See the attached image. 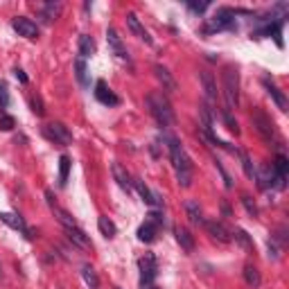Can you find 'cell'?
Returning <instances> with one entry per match:
<instances>
[{"instance_id": "1", "label": "cell", "mask_w": 289, "mask_h": 289, "mask_svg": "<svg viewBox=\"0 0 289 289\" xmlns=\"http://www.w3.org/2000/svg\"><path fill=\"white\" fill-rule=\"evenodd\" d=\"M163 140L168 145L170 161H172V168H174V172H176L178 185H181V188H190V185H192V161H190L188 152L183 149V145L174 136H163Z\"/></svg>"}, {"instance_id": "2", "label": "cell", "mask_w": 289, "mask_h": 289, "mask_svg": "<svg viewBox=\"0 0 289 289\" xmlns=\"http://www.w3.org/2000/svg\"><path fill=\"white\" fill-rule=\"evenodd\" d=\"M147 109L152 113V117L161 124V127H170L174 122V111H172V104L170 100L163 93H149L147 95Z\"/></svg>"}, {"instance_id": "3", "label": "cell", "mask_w": 289, "mask_h": 289, "mask_svg": "<svg viewBox=\"0 0 289 289\" xmlns=\"http://www.w3.org/2000/svg\"><path fill=\"white\" fill-rule=\"evenodd\" d=\"M224 100H226V111H233L239 104V70L237 66L229 63L224 68Z\"/></svg>"}, {"instance_id": "4", "label": "cell", "mask_w": 289, "mask_h": 289, "mask_svg": "<svg viewBox=\"0 0 289 289\" xmlns=\"http://www.w3.org/2000/svg\"><path fill=\"white\" fill-rule=\"evenodd\" d=\"M224 30H235V14H233V9H229V7L217 9V14H215L213 18L206 20V25H203V32H206V34L224 32Z\"/></svg>"}, {"instance_id": "5", "label": "cell", "mask_w": 289, "mask_h": 289, "mask_svg": "<svg viewBox=\"0 0 289 289\" xmlns=\"http://www.w3.org/2000/svg\"><path fill=\"white\" fill-rule=\"evenodd\" d=\"M43 136L50 142H55V145H61V147L72 145V133L63 122H50V124H46L43 127Z\"/></svg>"}, {"instance_id": "6", "label": "cell", "mask_w": 289, "mask_h": 289, "mask_svg": "<svg viewBox=\"0 0 289 289\" xmlns=\"http://www.w3.org/2000/svg\"><path fill=\"white\" fill-rule=\"evenodd\" d=\"M138 269H140V285L142 287H149V285L154 283V278H156V274H158L156 258H154L152 253L142 255V258L138 260Z\"/></svg>"}, {"instance_id": "7", "label": "cell", "mask_w": 289, "mask_h": 289, "mask_svg": "<svg viewBox=\"0 0 289 289\" xmlns=\"http://www.w3.org/2000/svg\"><path fill=\"white\" fill-rule=\"evenodd\" d=\"M253 127H255V131H258L267 142H271V140L276 138V127H274V122H271V117L264 116L262 111H255V113H253Z\"/></svg>"}, {"instance_id": "8", "label": "cell", "mask_w": 289, "mask_h": 289, "mask_svg": "<svg viewBox=\"0 0 289 289\" xmlns=\"http://www.w3.org/2000/svg\"><path fill=\"white\" fill-rule=\"evenodd\" d=\"M11 27L18 32V36H25V39H30V41H34L36 36H39V27H36V23L30 20V18H25V16H16V18H11Z\"/></svg>"}, {"instance_id": "9", "label": "cell", "mask_w": 289, "mask_h": 289, "mask_svg": "<svg viewBox=\"0 0 289 289\" xmlns=\"http://www.w3.org/2000/svg\"><path fill=\"white\" fill-rule=\"evenodd\" d=\"M95 97H97L100 104H104V107H117V104H120V97L107 86V81L104 79H100L95 84Z\"/></svg>"}, {"instance_id": "10", "label": "cell", "mask_w": 289, "mask_h": 289, "mask_svg": "<svg viewBox=\"0 0 289 289\" xmlns=\"http://www.w3.org/2000/svg\"><path fill=\"white\" fill-rule=\"evenodd\" d=\"M199 79H201V86H203L206 104H215V102H217V84H215L213 72H210V70H201V72H199Z\"/></svg>"}, {"instance_id": "11", "label": "cell", "mask_w": 289, "mask_h": 289, "mask_svg": "<svg viewBox=\"0 0 289 289\" xmlns=\"http://www.w3.org/2000/svg\"><path fill=\"white\" fill-rule=\"evenodd\" d=\"M107 41H109V48H111V52L117 57V59H120V61H127V63L131 61V59H129L127 48H124L122 39L117 36V32L113 30V27H109V30H107Z\"/></svg>"}, {"instance_id": "12", "label": "cell", "mask_w": 289, "mask_h": 289, "mask_svg": "<svg viewBox=\"0 0 289 289\" xmlns=\"http://www.w3.org/2000/svg\"><path fill=\"white\" fill-rule=\"evenodd\" d=\"M206 224V231H208V235L213 239H217L219 244H229L231 242V231L224 226L222 222H217V219H210V222H203Z\"/></svg>"}, {"instance_id": "13", "label": "cell", "mask_w": 289, "mask_h": 289, "mask_svg": "<svg viewBox=\"0 0 289 289\" xmlns=\"http://www.w3.org/2000/svg\"><path fill=\"white\" fill-rule=\"evenodd\" d=\"M0 219L9 226V229H14V231H20V233L25 235L27 239H32L34 235H32V231L27 229V224H25V219L20 217V215H14V213H0Z\"/></svg>"}, {"instance_id": "14", "label": "cell", "mask_w": 289, "mask_h": 289, "mask_svg": "<svg viewBox=\"0 0 289 289\" xmlns=\"http://www.w3.org/2000/svg\"><path fill=\"white\" fill-rule=\"evenodd\" d=\"M133 188L138 190V194H140V199L145 203H149V206H154V208H161V206H163V199L158 197L156 192H152V190L145 185V181H140V178H133Z\"/></svg>"}, {"instance_id": "15", "label": "cell", "mask_w": 289, "mask_h": 289, "mask_svg": "<svg viewBox=\"0 0 289 289\" xmlns=\"http://www.w3.org/2000/svg\"><path fill=\"white\" fill-rule=\"evenodd\" d=\"M127 27H129V30H131L133 34H136L140 41H145L147 46H152V43H154V39L149 36V32L145 30V25H142L140 18H138V16L133 14V11H129V14H127Z\"/></svg>"}, {"instance_id": "16", "label": "cell", "mask_w": 289, "mask_h": 289, "mask_svg": "<svg viewBox=\"0 0 289 289\" xmlns=\"http://www.w3.org/2000/svg\"><path fill=\"white\" fill-rule=\"evenodd\" d=\"M111 174H113V178L117 181V185H120L122 190L131 192V188H133V178H131V174L127 172V168H122L120 163H113V165H111Z\"/></svg>"}, {"instance_id": "17", "label": "cell", "mask_w": 289, "mask_h": 289, "mask_svg": "<svg viewBox=\"0 0 289 289\" xmlns=\"http://www.w3.org/2000/svg\"><path fill=\"white\" fill-rule=\"evenodd\" d=\"M262 86L267 88V93H269L271 97H274V102H276V104H278V109H280V111H283V113L287 111V109H289V104H287V97H285V93L280 91V88L276 86V84H271V81L267 79V77H264V79H262Z\"/></svg>"}, {"instance_id": "18", "label": "cell", "mask_w": 289, "mask_h": 289, "mask_svg": "<svg viewBox=\"0 0 289 289\" xmlns=\"http://www.w3.org/2000/svg\"><path fill=\"white\" fill-rule=\"evenodd\" d=\"M154 72H156V79L163 84V91H168V93H174L176 91V81H174V77H172V72L168 70L165 66H154Z\"/></svg>"}, {"instance_id": "19", "label": "cell", "mask_w": 289, "mask_h": 289, "mask_svg": "<svg viewBox=\"0 0 289 289\" xmlns=\"http://www.w3.org/2000/svg\"><path fill=\"white\" fill-rule=\"evenodd\" d=\"M68 233V239H70L75 246H79V249H91L93 244H91V237H88L84 231L79 229V226H72V229H66Z\"/></svg>"}, {"instance_id": "20", "label": "cell", "mask_w": 289, "mask_h": 289, "mask_svg": "<svg viewBox=\"0 0 289 289\" xmlns=\"http://www.w3.org/2000/svg\"><path fill=\"white\" fill-rule=\"evenodd\" d=\"M158 229H161V226H156L154 222L145 219V224L138 229V239H140V242H145V244H152L154 239H156V235H158Z\"/></svg>"}, {"instance_id": "21", "label": "cell", "mask_w": 289, "mask_h": 289, "mask_svg": "<svg viewBox=\"0 0 289 289\" xmlns=\"http://www.w3.org/2000/svg\"><path fill=\"white\" fill-rule=\"evenodd\" d=\"M174 235H176V242L181 244V249L185 251V253H192L194 251V235L190 233L188 229H176Z\"/></svg>"}, {"instance_id": "22", "label": "cell", "mask_w": 289, "mask_h": 289, "mask_svg": "<svg viewBox=\"0 0 289 289\" xmlns=\"http://www.w3.org/2000/svg\"><path fill=\"white\" fill-rule=\"evenodd\" d=\"M93 55H95V41H93V36L81 34L79 36V57L81 59H88Z\"/></svg>"}, {"instance_id": "23", "label": "cell", "mask_w": 289, "mask_h": 289, "mask_svg": "<svg viewBox=\"0 0 289 289\" xmlns=\"http://www.w3.org/2000/svg\"><path fill=\"white\" fill-rule=\"evenodd\" d=\"M244 283L249 285V287H253V289H258L260 285H262V278H260V271L255 269L253 264H246V267H244Z\"/></svg>"}, {"instance_id": "24", "label": "cell", "mask_w": 289, "mask_h": 289, "mask_svg": "<svg viewBox=\"0 0 289 289\" xmlns=\"http://www.w3.org/2000/svg\"><path fill=\"white\" fill-rule=\"evenodd\" d=\"M97 229H100V233L104 235L107 239H113V237H116V233H117L116 224H113L109 217H104V215H102V217L97 219Z\"/></svg>"}, {"instance_id": "25", "label": "cell", "mask_w": 289, "mask_h": 289, "mask_svg": "<svg viewBox=\"0 0 289 289\" xmlns=\"http://www.w3.org/2000/svg\"><path fill=\"white\" fill-rule=\"evenodd\" d=\"M231 239H235V242H237L239 246H242V249L253 251V239L249 237V233H246V231H242V229L231 231Z\"/></svg>"}, {"instance_id": "26", "label": "cell", "mask_w": 289, "mask_h": 289, "mask_svg": "<svg viewBox=\"0 0 289 289\" xmlns=\"http://www.w3.org/2000/svg\"><path fill=\"white\" fill-rule=\"evenodd\" d=\"M75 75H77V81H79L81 86L86 88L91 81H88V66H86V59H77L75 61Z\"/></svg>"}, {"instance_id": "27", "label": "cell", "mask_w": 289, "mask_h": 289, "mask_svg": "<svg viewBox=\"0 0 289 289\" xmlns=\"http://www.w3.org/2000/svg\"><path fill=\"white\" fill-rule=\"evenodd\" d=\"M185 213H188V219L192 224H203V217H201V208H199V203L194 199L185 201Z\"/></svg>"}, {"instance_id": "28", "label": "cell", "mask_w": 289, "mask_h": 289, "mask_svg": "<svg viewBox=\"0 0 289 289\" xmlns=\"http://www.w3.org/2000/svg\"><path fill=\"white\" fill-rule=\"evenodd\" d=\"M59 14H61V2H46V5H43V11H41V18L46 20V23H50V20H55Z\"/></svg>"}, {"instance_id": "29", "label": "cell", "mask_w": 289, "mask_h": 289, "mask_svg": "<svg viewBox=\"0 0 289 289\" xmlns=\"http://www.w3.org/2000/svg\"><path fill=\"white\" fill-rule=\"evenodd\" d=\"M81 276H84V280H86V285L91 289H100V278H97L95 269H93L91 264H84L81 267Z\"/></svg>"}, {"instance_id": "30", "label": "cell", "mask_w": 289, "mask_h": 289, "mask_svg": "<svg viewBox=\"0 0 289 289\" xmlns=\"http://www.w3.org/2000/svg\"><path fill=\"white\" fill-rule=\"evenodd\" d=\"M30 109L34 116L43 117L46 116V104H43V97L39 95V93H34V95H30Z\"/></svg>"}, {"instance_id": "31", "label": "cell", "mask_w": 289, "mask_h": 289, "mask_svg": "<svg viewBox=\"0 0 289 289\" xmlns=\"http://www.w3.org/2000/svg\"><path fill=\"white\" fill-rule=\"evenodd\" d=\"M70 158L63 154V156L59 158V185H66V181H68V172H70Z\"/></svg>"}, {"instance_id": "32", "label": "cell", "mask_w": 289, "mask_h": 289, "mask_svg": "<svg viewBox=\"0 0 289 289\" xmlns=\"http://www.w3.org/2000/svg\"><path fill=\"white\" fill-rule=\"evenodd\" d=\"M239 154V161H242V170H244V174L253 181L255 178V168H253V163H251V158H249V154L246 152H237Z\"/></svg>"}, {"instance_id": "33", "label": "cell", "mask_w": 289, "mask_h": 289, "mask_svg": "<svg viewBox=\"0 0 289 289\" xmlns=\"http://www.w3.org/2000/svg\"><path fill=\"white\" fill-rule=\"evenodd\" d=\"M271 165H274V170L280 174V176H285V178H287V172H289V161H287V156L278 154V156H276V161L271 163Z\"/></svg>"}, {"instance_id": "34", "label": "cell", "mask_w": 289, "mask_h": 289, "mask_svg": "<svg viewBox=\"0 0 289 289\" xmlns=\"http://www.w3.org/2000/svg\"><path fill=\"white\" fill-rule=\"evenodd\" d=\"M242 206L246 208V213H249L251 217H258V206H255V201L249 194H242Z\"/></svg>"}, {"instance_id": "35", "label": "cell", "mask_w": 289, "mask_h": 289, "mask_svg": "<svg viewBox=\"0 0 289 289\" xmlns=\"http://www.w3.org/2000/svg\"><path fill=\"white\" fill-rule=\"evenodd\" d=\"M222 120L226 122V127H229V129H231V131H233V133H239L237 120H233V116H231V111H226V109H224V111H222Z\"/></svg>"}, {"instance_id": "36", "label": "cell", "mask_w": 289, "mask_h": 289, "mask_svg": "<svg viewBox=\"0 0 289 289\" xmlns=\"http://www.w3.org/2000/svg\"><path fill=\"white\" fill-rule=\"evenodd\" d=\"M16 127V120L11 116H0V129L2 131H11Z\"/></svg>"}, {"instance_id": "37", "label": "cell", "mask_w": 289, "mask_h": 289, "mask_svg": "<svg viewBox=\"0 0 289 289\" xmlns=\"http://www.w3.org/2000/svg\"><path fill=\"white\" fill-rule=\"evenodd\" d=\"M210 7V2H188V9L194 14H203V11Z\"/></svg>"}, {"instance_id": "38", "label": "cell", "mask_w": 289, "mask_h": 289, "mask_svg": "<svg viewBox=\"0 0 289 289\" xmlns=\"http://www.w3.org/2000/svg\"><path fill=\"white\" fill-rule=\"evenodd\" d=\"M215 165H217V170H219V174H222V178H224V185L226 188H233V181H231V176H229V172L224 170V165L219 161H215Z\"/></svg>"}, {"instance_id": "39", "label": "cell", "mask_w": 289, "mask_h": 289, "mask_svg": "<svg viewBox=\"0 0 289 289\" xmlns=\"http://www.w3.org/2000/svg\"><path fill=\"white\" fill-rule=\"evenodd\" d=\"M147 219L154 222L156 226H163V224H165V217H163V213H158V210H152V213L147 215Z\"/></svg>"}, {"instance_id": "40", "label": "cell", "mask_w": 289, "mask_h": 289, "mask_svg": "<svg viewBox=\"0 0 289 289\" xmlns=\"http://www.w3.org/2000/svg\"><path fill=\"white\" fill-rule=\"evenodd\" d=\"M9 104V95H7V86L0 81V109H5Z\"/></svg>"}, {"instance_id": "41", "label": "cell", "mask_w": 289, "mask_h": 289, "mask_svg": "<svg viewBox=\"0 0 289 289\" xmlns=\"http://www.w3.org/2000/svg\"><path fill=\"white\" fill-rule=\"evenodd\" d=\"M269 258L278 260V246H276V239H274V237L269 239Z\"/></svg>"}, {"instance_id": "42", "label": "cell", "mask_w": 289, "mask_h": 289, "mask_svg": "<svg viewBox=\"0 0 289 289\" xmlns=\"http://www.w3.org/2000/svg\"><path fill=\"white\" fill-rule=\"evenodd\" d=\"M14 77L20 81V84H27V75L20 70V68H14Z\"/></svg>"}, {"instance_id": "43", "label": "cell", "mask_w": 289, "mask_h": 289, "mask_svg": "<svg viewBox=\"0 0 289 289\" xmlns=\"http://www.w3.org/2000/svg\"><path fill=\"white\" fill-rule=\"evenodd\" d=\"M222 210H224V215H231V208L226 206V203H222Z\"/></svg>"}, {"instance_id": "44", "label": "cell", "mask_w": 289, "mask_h": 289, "mask_svg": "<svg viewBox=\"0 0 289 289\" xmlns=\"http://www.w3.org/2000/svg\"><path fill=\"white\" fill-rule=\"evenodd\" d=\"M0 278H2V267H0Z\"/></svg>"}, {"instance_id": "45", "label": "cell", "mask_w": 289, "mask_h": 289, "mask_svg": "<svg viewBox=\"0 0 289 289\" xmlns=\"http://www.w3.org/2000/svg\"><path fill=\"white\" fill-rule=\"evenodd\" d=\"M149 289H158V287H149Z\"/></svg>"}, {"instance_id": "46", "label": "cell", "mask_w": 289, "mask_h": 289, "mask_svg": "<svg viewBox=\"0 0 289 289\" xmlns=\"http://www.w3.org/2000/svg\"><path fill=\"white\" fill-rule=\"evenodd\" d=\"M116 289H120V287H116Z\"/></svg>"}]
</instances>
